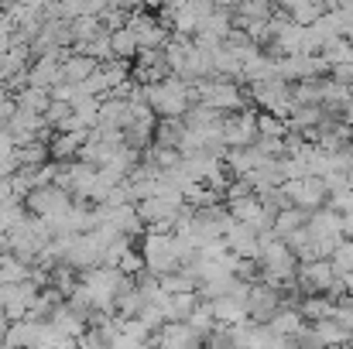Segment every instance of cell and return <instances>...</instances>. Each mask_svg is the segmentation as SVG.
<instances>
[{"label": "cell", "instance_id": "cell-12", "mask_svg": "<svg viewBox=\"0 0 353 349\" xmlns=\"http://www.w3.org/2000/svg\"><path fill=\"white\" fill-rule=\"evenodd\" d=\"M227 246L240 260H261V240H257V233L250 226H243V223H236L234 230L227 233Z\"/></svg>", "mask_w": 353, "mask_h": 349}, {"label": "cell", "instance_id": "cell-28", "mask_svg": "<svg viewBox=\"0 0 353 349\" xmlns=\"http://www.w3.org/2000/svg\"><path fill=\"white\" fill-rule=\"evenodd\" d=\"M24 223H28V209H24V202H10V206L0 209V233H3V236H10L14 230H21Z\"/></svg>", "mask_w": 353, "mask_h": 349}, {"label": "cell", "instance_id": "cell-17", "mask_svg": "<svg viewBox=\"0 0 353 349\" xmlns=\"http://www.w3.org/2000/svg\"><path fill=\"white\" fill-rule=\"evenodd\" d=\"M299 312L305 315L309 326H312V322H326V319L336 315V302H333L330 295H309V298H302Z\"/></svg>", "mask_w": 353, "mask_h": 349}, {"label": "cell", "instance_id": "cell-36", "mask_svg": "<svg viewBox=\"0 0 353 349\" xmlns=\"http://www.w3.org/2000/svg\"><path fill=\"white\" fill-rule=\"evenodd\" d=\"M7 329H10V319L0 312V343H3V336H7Z\"/></svg>", "mask_w": 353, "mask_h": 349}, {"label": "cell", "instance_id": "cell-23", "mask_svg": "<svg viewBox=\"0 0 353 349\" xmlns=\"http://www.w3.org/2000/svg\"><path fill=\"white\" fill-rule=\"evenodd\" d=\"M48 161H52V151H48V144H41V140L17 147V165H21V168H31V171H38V168H45Z\"/></svg>", "mask_w": 353, "mask_h": 349}, {"label": "cell", "instance_id": "cell-13", "mask_svg": "<svg viewBox=\"0 0 353 349\" xmlns=\"http://www.w3.org/2000/svg\"><path fill=\"white\" fill-rule=\"evenodd\" d=\"M130 100H123V96H107L103 103H100V127H114V130H127L130 127Z\"/></svg>", "mask_w": 353, "mask_h": 349}, {"label": "cell", "instance_id": "cell-30", "mask_svg": "<svg viewBox=\"0 0 353 349\" xmlns=\"http://www.w3.org/2000/svg\"><path fill=\"white\" fill-rule=\"evenodd\" d=\"M189 326H192V329H196V332H199V336L206 339V336H210V332H213V329L220 326V322H216V315H213V305L199 298V308L192 312V319H189Z\"/></svg>", "mask_w": 353, "mask_h": 349}, {"label": "cell", "instance_id": "cell-29", "mask_svg": "<svg viewBox=\"0 0 353 349\" xmlns=\"http://www.w3.org/2000/svg\"><path fill=\"white\" fill-rule=\"evenodd\" d=\"M48 288L62 291V295H65V302H69V295L79 288V271H72L69 264H59V267L52 271V284H48Z\"/></svg>", "mask_w": 353, "mask_h": 349}, {"label": "cell", "instance_id": "cell-10", "mask_svg": "<svg viewBox=\"0 0 353 349\" xmlns=\"http://www.w3.org/2000/svg\"><path fill=\"white\" fill-rule=\"evenodd\" d=\"M154 346L158 349H203L206 339L189 322H168V326H161V332H154Z\"/></svg>", "mask_w": 353, "mask_h": 349}, {"label": "cell", "instance_id": "cell-20", "mask_svg": "<svg viewBox=\"0 0 353 349\" xmlns=\"http://www.w3.org/2000/svg\"><path fill=\"white\" fill-rule=\"evenodd\" d=\"M213 305V315L220 326H240V322H250L247 319V302H236V298H216L210 302Z\"/></svg>", "mask_w": 353, "mask_h": 349}, {"label": "cell", "instance_id": "cell-40", "mask_svg": "<svg viewBox=\"0 0 353 349\" xmlns=\"http://www.w3.org/2000/svg\"><path fill=\"white\" fill-rule=\"evenodd\" d=\"M347 41H353V31H350V38H347Z\"/></svg>", "mask_w": 353, "mask_h": 349}, {"label": "cell", "instance_id": "cell-39", "mask_svg": "<svg viewBox=\"0 0 353 349\" xmlns=\"http://www.w3.org/2000/svg\"><path fill=\"white\" fill-rule=\"evenodd\" d=\"M316 349H343V346H316Z\"/></svg>", "mask_w": 353, "mask_h": 349}, {"label": "cell", "instance_id": "cell-32", "mask_svg": "<svg viewBox=\"0 0 353 349\" xmlns=\"http://www.w3.org/2000/svg\"><path fill=\"white\" fill-rule=\"evenodd\" d=\"M330 264H333V271L343 277V274H353V240H343L340 246H336V253L330 257Z\"/></svg>", "mask_w": 353, "mask_h": 349}, {"label": "cell", "instance_id": "cell-34", "mask_svg": "<svg viewBox=\"0 0 353 349\" xmlns=\"http://www.w3.org/2000/svg\"><path fill=\"white\" fill-rule=\"evenodd\" d=\"M326 209H333L336 216H350V213H353V192H340V195H330Z\"/></svg>", "mask_w": 353, "mask_h": 349}, {"label": "cell", "instance_id": "cell-35", "mask_svg": "<svg viewBox=\"0 0 353 349\" xmlns=\"http://www.w3.org/2000/svg\"><path fill=\"white\" fill-rule=\"evenodd\" d=\"M333 319L340 322V329H343V332H350V336H353V308H350V305H343V302H340Z\"/></svg>", "mask_w": 353, "mask_h": 349}, {"label": "cell", "instance_id": "cell-11", "mask_svg": "<svg viewBox=\"0 0 353 349\" xmlns=\"http://www.w3.org/2000/svg\"><path fill=\"white\" fill-rule=\"evenodd\" d=\"M340 3H323V0H285L281 3V14L288 17V21H295L299 28H312V24H319L330 10H336Z\"/></svg>", "mask_w": 353, "mask_h": 349}, {"label": "cell", "instance_id": "cell-38", "mask_svg": "<svg viewBox=\"0 0 353 349\" xmlns=\"http://www.w3.org/2000/svg\"><path fill=\"white\" fill-rule=\"evenodd\" d=\"M7 253H10V246H7V236L0 233V257H7Z\"/></svg>", "mask_w": 353, "mask_h": 349}, {"label": "cell", "instance_id": "cell-5", "mask_svg": "<svg viewBox=\"0 0 353 349\" xmlns=\"http://www.w3.org/2000/svg\"><path fill=\"white\" fill-rule=\"evenodd\" d=\"M103 257H107V243L100 240V233H83V236H76V240H72L65 264H69L72 271L86 274V271L103 267Z\"/></svg>", "mask_w": 353, "mask_h": 349}, {"label": "cell", "instance_id": "cell-25", "mask_svg": "<svg viewBox=\"0 0 353 349\" xmlns=\"http://www.w3.org/2000/svg\"><path fill=\"white\" fill-rule=\"evenodd\" d=\"M24 281H31V267L14 253L0 257V284H24Z\"/></svg>", "mask_w": 353, "mask_h": 349}, {"label": "cell", "instance_id": "cell-4", "mask_svg": "<svg viewBox=\"0 0 353 349\" xmlns=\"http://www.w3.org/2000/svg\"><path fill=\"white\" fill-rule=\"evenodd\" d=\"M281 192L288 195V202H292L295 209H305V213H319V209H326V202H330V189H326L323 178L285 182Z\"/></svg>", "mask_w": 353, "mask_h": 349}, {"label": "cell", "instance_id": "cell-8", "mask_svg": "<svg viewBox=\"0 0 353 349\" xmlns=\"http://www.w3.org/2000/svg\"><path fill=\"white\" fill-rule=\"evenodd\" d=\"M257 110H243V114H230L223 120V144L236 151V147H254L257 144Z\"/></svg>", "mask_w": 353, "mask_h": 349}, {"label": "cell", "instance_id": "cell-31", "mask_svg": "<svg viewBox=\"0 0 353 349\" xmlns=\"http://www.w3.org/2000/svg\"><path fill=\"white\" fill-rule=\"evenodd\" d=\"M257 134L261 137H288V120L274 114H257Z\"/></svg>", "mask_w": 353, "mask_h": 349}, {"label": "cell", "instance_id": "cell-16", "mask_svg": "<svg viewBox=\"0 0 353 349\" xmlns=\"http://www.w3.org/2000/svg\"><path fill=\"white\" fill-rule=\"evenodd\" d=\"M189 127L185 120H158V130H154V147H168V151H179L182 140H185Z\"/></svg>", "mask_w": 353, "mask_h": 349}, {"label": "cell", "instance_id": "cell-33", "mask_svg": "<svg viewBox=\"0 0 353 349\" xmlns=\"http://www.w3.org/2000/svg\"><path fill=\"white\" fill-rule=\"evenodd\" d=\"M76 346L79 349H110V343L103 339V332H100V329H86V332L76 339Z\"/></svg>", "mask_w": 353, "mask_h": 349}, {"label": "cell", "instance_id": "cell-3", "mask_svg": "<svg viewBox=\"0 0 353 349\" xmlns=\"http://www.w3.org/2000/svg\"><path fill=\"white\" fill-rule=\"evenodd\" d=\"M250 93V103L257 107V114H274L281 120H288L295 110V96H292V86L281 83V79H271V83H254L247 86Z\"/></svg>", "mask_w": 353, "mask_h": 349}, {"label": "cell", "instance_id": "cell-9", "mask_svg": "<svg viewBox=\"0 0 353 349\" xmlns=\"http://www.w3.org/2000/svg\"><path fill=\"white\" fill-rule=\"evenodd\" d=\"M72 55V48H62L59 55H45V59H34L31 62V69H28V83L34 86V89H52V86H59L62 83V62Z\"/></svg>", "mask_w": 353, "mask_h": 349}, {"label": "cell", "instance_id": "cell-6", "mask_svg": "<svg viewBox=\"0 0 353 349\" xmlns=\"http://www.w3.org/2000/svg\"><path fill=\"white\" fill-rule=\"evenodd\" d=\"M278 312H281V291L264 284V281H254L250 295H247V319L254 326H271V319Z\"/></svg>", "mask_w": 353, "mask_h": 349}, {"label": "cell", "instance_id": "cell-27", "mask_svg": "<svg viewBox=\"0 0 353 349\" xmlns=\"http://www.w3.org/2000/svg\"><path fill=\"white\" fill-rule=\"evenodd\" d=\"M107 28H103V21L100 17H76L72 21V48L76 45H90L93 38H100Z\"/></svg>", "mask_w": 353, "mask_h": 349}, {"label": "cell", "instance_id": "cell-21", "mask_svg": "<svg viewBox=\"0 0 353 349\" xmlns=\"http://www.w3.org/2000/svg\"><path fill=\"white\" fill-rule=\"evenodd\" d=\"M305 326H309V322H305V315H302L299 308H281V312L271 319V329H274L278 336H285V339H295Z\"/></svg>", "mask_w": 353, "mask_h": 349}, {"label": "cell", "instance_id": "cell-24", "mask_svg": "<svg viewBox=\"0 0 353 349\" xmlns=\"http://www.w3.org/2000/svg\"><path fill=\"white\" fill-rule=\"evenodd\" d=\"M137 55H141V41H137V34H134L130 28L114 31V59H117V62H134Z\"/></svg>", "mask_w": 353, "mask_h": 349}, {"label": "cell", "instance_id": "cell-2", "mask_svg": "<svg viewBox=\"0 0 353 349\" xmlns=\"http://www.w3.org/2000/svg\"><path fill=\"white\" fill-rule=\"evenodd\" d=\"M148 103L158 120H182L189 114L192 100H189V83H182L179 76L158 83V86H148Z\"/></svg>", "mask_w": 353, "mask_h": 349}, {"label": "cell", "instance_id": "cell-37", "mask_svg": "<svg viewBox=\"0 0 353 349\" xmlns=\"http://www.w3.org/2000/svg\"><path fill=\"white\" fill-rule=\"evenodd\" d=\"M343 123H347V127H350V130H353V103H350V107H347V110H343Z\"/></svg>", "mask_w": 353, "mask_h": 349}, {"label": "cell", "instance_id": "cell-18", "mask_svg": "<svg viewBox=\"0 0 353 349\" xmlns=\"http://www.w3.org/2000/svg\"><path fill=\"white\" fill-rule=\"evenodd\" d=\"M48 326L55 329V332H62V336H69V339H79L83 332H86V322L69 308V305H59L55 312H52V319H48Z\"/></svg>", "mask_w": 353, "mask_h": 349}, {"label": "cell", "instance_id": "cell-7", "mask_svg": "<svg viewBox=\"0 0 353 349\" xmlns=\"http://www.w3.org/2000/svg\"><path fill=\"white\" fill-rule=\"evenodd\" d=\"M340 281V274L333 271L330 260H312V264H299V274H295V284L299 291L309 298V295H330V288Z\"/></svg>", "mask_w": 353, "mask_h": 349}, {"label": "cell", "instance_id": "cell-14", "mask_svg": "<svg viewBox=\"0 0 353 349\" xmlns=\"http://www.w3.org/2000/svg\"><path fill=\"white\" fill-rule=\"evenodd\" d=\"M97 69H100L97 59L72 52V55L62 62V83H65V86H83V83H90V76H93Z\"/></svg>", "mask_w": 353, "mask_h": 349}, {"label": "cell", "instance_id": "cell-15", "mask_svg": "<svg viewBox=\"0 0 353 349\" xmlns=\"http://www.w3.org/2000/svg\"><path fill=\"white\" fill-rule=\"evenodd\" d=\"M41 329L45 326H38V322H10V329H7V336H3V349H34L41 343Z\"/></svg>", "mask_w": 353, "mask_h": 349}, {"label": "cell", "instance_id": "cell-26", "mask_svg": "<svg viewBox=\"0 0 353 349\" xmlns=\"http://www.w3.org/2000/svg\"><path fill=\"white\" fill-rule=\"evenodd\" d=\"M309 216L312 213H305V209H295V206H288L285 213H278V220H274V233L285 240V236H292L295 230H302V226H309Z\"/></svg>", "mask_w": 353, "mask_h": 349}, {"label": "cell", "instance_id": "cell-19", "mask_svg": "<svg viewBox=\"0 0 353 349\" xmlns=\"http://www.w3.org/2000/svg\"><path fill=\"white\" fill-rule=\"evenodd\" d=\"M14 103H17L21 114H34V116H45L52 110V96H48L45 89H34V86L21 89V93L14 96Z\"/></svg>", "mask_w": 353, "mask_h": 349}, {"label": "cell", "instance_id": "cell-22", "mask_svg": "<svg viewBox=\"0 0 353 349\" xmlns=\"http://www.w3.org/2000/svg\"><path fill=\"white\" fill-rule=\"evenodd\" d=\"M312 332H316V343L319 346H347L353 336L340 329L336 319H326V322H312Z\"/></svg>", "mask_w": 353, "mask_h": 349}, {"label": "cell", "instance_id": "cell-1", "mask_svg": "<svg viewBox=\"0 0 353 349\" xmlns=\"http://www.w3.org/2000/svg\"><path fill=\"white\" fill-rule=\"evenodd\" d=\"M137 250H141V257H144V271L154 274V277H168V274L182 271V260H179V240H175V236L144 233Z\"/></svg>", "mask_w": 353, "mask_h": 349}]
</instances>
